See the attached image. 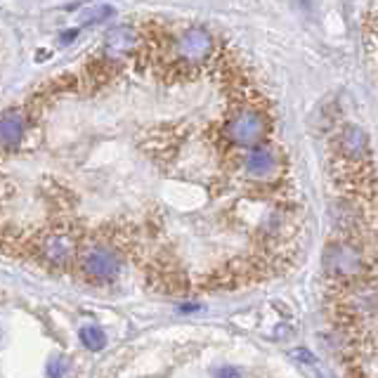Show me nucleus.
Instances as JSON below:
<instances>
[{
    "instance_id": "nucleus-1",
    "label": "nucleus",
    "mask_w": 378,
    "mask_h": 378,
    "mask_svg": "<svg viewBox=\"0 0 378 378\" xmlns=\"http://www.w3.org/2000/svg\"><path fill=\"white\" fill-rule=\"evenodd\" d=\"M119 267L121 258H116V253L95 246V249H85L83 253H78L73 272H78L88 281H112L119 274Z\"/></svg>"
},
{
    "instance_id": "nucleus-2",
    "label": "nucleus",
    "mask_w": 378,
    "mask_h": 378,
    "mask_svg": "<svg viewBox=\"0 0 378 378\" xmlns=\"http://www.w3.org/2000/svg\"><path fill=\"white\" fill-rule=\"evenodd\" d=\"M26 137L24 109H8L0 114V154L15 151Z\"/></svg>"
},
{
    "instance_id": "nucleus-3",
    "label": "nucleus",
    "mask_w": 378,
    "mask_h": 378,
    "mask_svg": "<svg viewBox=\"0 0 378 378\" xmlns=\"http://www.w3.org/2000/svg\"><path fill=\"white\" fill-rule=\"evenodd\" d=\"M81 343H83L88 350L98 353V350L105 348V333L98 331V329H93V326H85V329H81Z\"/></svg>"
}]
</instances>
